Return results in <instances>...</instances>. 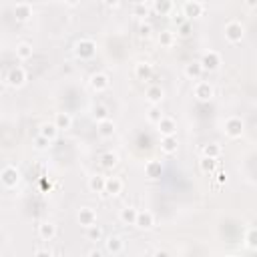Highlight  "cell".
<instances>
[{
  "label": "cell",
  "mask_w": 257,
  "mask_h": 257,
  "mask_svg": "<svg viewBox=\"0 0 257 257\" xmlns=\"http://www.w3.org/2000/svg\"><path fill=\"white\" fill-rule=\"evenodd\" d=\"M149 14V8L145 4H137L135 6V16H139V19H145V16Z\"/></svg>",
  "instance_id": "39"
},
{
  "label": "cell",
  "mask_w": 257,
  "mask_h": 257,
  "mask_svg": "<svg viewBox=\"0 0 257 257\" xmlns=\"http://www.w3.org/2000/svg\"><path fill=\"white\" fill-rule=\"evenodd\" d=\"M157 131L161 133V137H165V135H177V123H175V119L163 115V119L157 123Z\"/></svg>",
  "instance_id": "15"
},
{
  "label": "cell",
  "mask_w": 257,
  "mask_h": 257,
  "mask_svg": "<svg viewBox=\"0 0 257 257\" xmlns=\"http://www.w3.org/2000/svg\"><path fill=\"white\" fill-rule=\"evenodd\" d=\"M89 84H91V89L95 93H105L111 87V79H109L107 73H95V75H91Z\"/></svg>",
  "instance_id": "8"
},
{
  "label": "cell",
  "mask_w": 257,
  "mask_h": 257,
  "mask_svg": "<svg viewBox=\"0 0 257 257\" xmlns=\"http://www.w3.org/2000/svg\"><path fill=\"white\" fill-rule=\"evenodd\" d=\"M32 145H34V149H37V151H48V149H50V145H53V141L46 139V137H42V135L39 133L37 137H34Z\"/></svg>",
  "instance_id": "34"
},
{
  "label": "cell",
  "mask_w": 257,
  "mask_h": 257,
  "mask_svg": "<svg viewBox=\"0 0 257 257\" xmlns=\"http://www.w3.org/2000/svg\"><path fill=\"white\" fill-rule=\"evenodd\" d=\"M193 97L201 102H207L215 97V89H213V84L211 82H205V80H199L195 87H193Z\"/></svg>",
  "instance_id": "6"
},
{
  "label": "cell",
  "mask_w": 257,
  "mask_h": 257,
  "mask_svg": "<svg viewBox=\"0 0 257 257\" xmlns=\"http://www.w3.org/2000/svg\"><path fill=\"white\" fill-rule=\"evenodd\" d=\"M153 75H155V68H153L151 62L143 60V62H137L135 64V77L139 80H151Z\"/></svg>",
  "instance_id": "14"
},
{
  "label": "cell",
  "mask_w": 257,
  "mask_h": 257,
  "mask_svg": "<svg viewBox=\"0 0 257 257\" xmlns=\"http://www.w3.org/2000/svg\"><path fill=\"white\" fill-rule=\"evenodd\" d=\"M93 119H95L97 123L105 121V119H109V109H107L105 105H97V107L93 109Z\"/></svg>",
  "instance_id": "37"
},
{
  "label": "cell",
  "mask_w": 257,
  "mask_h": 257,
  "mask_svg": "<svg viewBox=\"0 0 257 257\" xmlns=\"http://www.w3.org/2000/svg\"><path fill=\"white\" fill-rule=\"evenodd\" d=\"M159 44L163 46V48H171L175 44V32L173 30H163L161 34H159Z\"/></svg>",
  "instance_id": "32"
},
{
  "label": "cell",
  "mask_w": 257,
  "mask_h": 257,
  "mask_svg": "<svg viewBox=\"0 0 257 257\" xmlns=\"http://www.w3.org/2000/svg\"><path fill=\"white\" fill-rule=\"evenodd\" d=\"M102 235H105V231H102V227L100 225H91V227H87V239L89 241H93V243H97V241H100L102 239Z\"/></svg>",
  "instance_id": "33"
},
{
  "label": "cell",
  "mask_w": 257,
  "mask_h": 257,
  "mask_svg": "<svg viewBox=\"0 0 257 257\" xmlns=\"http://www.w3.org/2000/svg\"><path fill=\"white\" fill-rule=\"evenodd\" d=\"M89 255H91V257H100V251H95V249H93V251H89Z\"/></svg>",
  "instance_id": "47"
},
{
  "label": "cell",
  "mask_w": 257,
  "mask_h": 257,
  "mask_svg": "<svg viewBox=\"0 0 257 257\" xmlns=\"http://www.w3.org/2000/svg\"><path fill=\"white\" fill-rule=\"evenodd\" d=\"M105 185H107V177H102V175L89 177V191L91 193H105Z\"/></svg>",
  "instance_id": "25"
},
{
  "label": "cell",
  "mask_w": 257,
  "mask_h": 257,
  "mask_svg": "<svg viewBox=\"0 0 257 257\" xmlns=\"http://www.w3.org/2000/svg\"><path fill=\"white\" fill-rule=\"evenodd\" d=\"M245 6L247 8H257V0H245Z\"/></svg>",
  "instance_id": "45"
},
{
  "label": "cell",
  "mask_w": 257,
  "mask_h": 257,
  "mask_svg": "<svg viewBox=\"0 0 257 257\" xmlns=\"http://www.w3.org/2000/svg\"><path fill=\"white\" fill-rule=\"evenodd\" d=\"M39 237L42 239V241H53V239L57 237V225L53 223V221H44V223L39 225Z\"/></svg>",
  "instance_id": "18"
},
{
  "label": "cell",
  "mask_w": 257,
  "mask_h": 257,
  "mask_svg": "<svg viewBox=\"0 0 257 257\" xmlns=\"http://www.w3.org/2000/svg\"><path fill=\"white\" fill-rule=\"evenodd\" d=\"M223 131H225V135L229 137V139H241V135L245 131V125H243V121L239 117H229L225 121V125H223Z\"/></svg>",
  "instance_id": "5"
},
{
  "label": "cell",
  "mask_w": 257,
  "mask_h": 257,
  "mask_svg": "<svg viewBox=\"0 0 257 257\" xmlns=\"http://www.w3.org/2000/svg\"><path fill=\"white\" fill-rule=\"evenodd\" d=\"M221 55L217 53V50H209V53H205L203 55V59H201V64H203V68H205V73H213V71H217V68L221 66Z\"/></svg>",
  "instance_id": "9"
},
{
  "label": "cell",
  "mask_w": 257,
  "mask_h": 257,
  "mask_svg": "<svg viewBox=\"0 0 257 257\" xmlns=\"http://www.w3.org/2000/svg\"><path fill=\"white\" fill-rule=\"evenodd\" d=\"M217 183H219V185H225V183H227V173H225V171L217 173Z\"/></svg>",
  "instance_id": "42"
},
{
  "label": "cell",
  "mask_w": 257,
  "mask_h": 257,
  "mask_svg": "<svg viewBox=\"0 0 257 257\" xmlns=\"http://www.w3.org/2000/svg\"><path fill=\"white\" fill-rule=\"evenodd\" d=\"M139 37H141L143 40H147V39L153 37V26H151L149 22H143V24L139 26Z\"/></svg>",
  "instance_id": "38"
},
{
  "label": "cell",
  "mask_w": 257,
  "mask_h": 257,
  "mask_svg": "<svg viewBox=\"0 0 257 257\" xmlns=\"http://www.w3.org/2000/svg\"><path fill=\"white\" fill-rule=\"evenodd\" d=\"M105 249H107V253H111V255H121V253L125 251V241H123V237H121V235H111V237H107Z\"/></svg>",
  "instance_id": "11"
},
{
  "label": "cell",
  "mask_w": 257,
  "mask_h": 257,
  "mask_svg": "<svg viewBox=\"0 0 257 257\" xmlns=\"http://www.w3.org/2000/svg\"><path fill=\"white\" fill-rule=\"evenodd\" d=\"M145 99L151 102V105H161L163 99H165L163 87H159V84H151V87L147 89V93H145Z\"/></svg>",
  "instance_id": "16"
},
{
  "label": "cell",
  "mask_w": 257,
  "mask_h": 257,
  "mask_svg": "<svg viewBox=\"0 0 257 257\" xmlns=\"http://www.w3.org/2000/svg\"><path fill=\"white\" fill-rule=\"evenodd\" d=\"M173 22H175L177 26H181V24L187 22V16H185V14H175V16H173Z\"/></svg>",
  "instance_id": "40"
},
{
  "label": "cell",
  "mask_w": 257,
  "mask_h": 257,
  "mask_svg": "<svg viewBox=\"0 0 257 257\" xmlns=\"http://www.w3.org/2000/svg\"><path fill=\"white\" fill-rule=\"evenodd\" d=\"M203 73H205V68H203L201 60H193L189 64H185V77L189 80H199Z\"/></svg>",
  "instance_id": "19"
},
{
  "label": "cell",
  "mask_w": 257,
  "mask_h": 257,
  "mask_svg": "<svg viewBox=\"0 0 257 257\" xmlns=\"http://www.w3.org/2000/svg\"><path fill=\"white\" fill-rule=\"evenodd\" d=\"M161 151L165 153V155H175V153L179 151V139L177 135H165L161 137Z\"/></svg>",
  "instance_id": "12"
},
{
  "label": "cell",
  "mask_w": 257,
  "mask_h": 257,
  "mask_svg": "<svg viewBox=\"0 0 257 257\" xmlns=\"http://www.w3.org/2000/svg\"><path fill=\"white\" fill-rule=\"evenodd\" d=\"M245 245L249 249H257V227H249L245 231Z\"/></svg>",
  "instance_id": "35"
},
{
  "label": "cell",
  "mask_w": 257,
  "mask_h": 257,
  "mask_svg": "<svg viewBox=\"0 0 257 257\" xmlns=\"http://www.w3.org/2000/svg\"><path fill=\"white\" fill-rule=\"evenodd\" d=\"M102 4H105L107 8H117L119 4H121V0H102Z\"/></svg>",
  "instance_id": "41"
},
{
  "label": "cell",
  "mask_w": 257,
  "mask_h": 257,
  "mask_svg": "<svg viewBox=\"0 0 257 257\" xmlns=\"http://www.w3.org/2000/svg\"><path fill=\"white\" fill-rule=\"evenodd\" d=\"M97 131H99V135L102 137V139H111V137L115 135V131H117V127H115V123L111 121V119H105V121L97 123Z\"/></svg>",
  "instance_id": "22"
},
{
  "label": "cell",
  "mask_w": 257,
  "mask_h": 257,
  "mask_svg": "<svg viewBox=\"0 0 257 257\" xmlns=\"http://www.w3.org/2000/svg\"><path fill=\"white\" fill-rule=\"evenodd\" d=\"M123 179L121 177H107V185H105V193L107 195H119V193H123Z\"/></svg>",
  "instance_id": "20"
},
{
  "label": "cell",
  "mask_w": 257,
  "mask_h": 257,
  "mask_svg": "<svg viewBox=\"0 0 257 257\" xmlns=\"http://www.w3.org/2000/svg\"><path fill=\"white\" fill-rule=\"evenodd\" d=\"M183 14L187 16V20H193V19H201L205 14V4L199 2V0H187L183 4Z\"/></svg>",
  "instance_id": "7"
},
{
  "label": "cell",
  "mask_w": 257,
  "mask_h": 257,
  "mask_svg": "<svg viewBox=\"0 0 257 257\" xmlns=\"http://www.w3.org/2000/svg\"><path fill=\"white\" fill-rule=\"evenodd\" d=\"M137 215H139V211L129 205V207L121 209V215H119V217H121V221H123L125 225H135L137 223Z\"/></svg>",
  "instance_id": "28"
},
{
  "label": "cell",
  "mask_w": 257,
  "mask_h": 257,
  "mask_svg": "<svg viewBox=\"0 0 257 257\" xmlns=\"http://www.w3.org/2000/svg\"><path fill=\"white\" fill-rule=\"evenodd\" d=\"M145 175L149 179H153V181L159 179L163 175V161H157V159L147 161V165H145Z\"/></svg>",
  "instance_id": "17"
},
{
  "label": "cell",
  "mask_w": 257,
  "mask_h": 257,
  "mask_svg": "<svg viewBox=\"0 0 257 257\" xmlns=\"http://www.w3.org/2000/svg\"><path fill=\"white\" fill-rule=\"evenodd\" d=\"M55 125L60 129V131H66L73 127V117L71 113H57L55 115Z\"/></svg>",
  "instance_id": "27"
},
{
  "label": "cell",
  "mask_w": 257,
  "mask_h": 257,
  "mask_svg": "<svg viewBox=\"0 0 257 257\" xmlns=\"http://www.w3.org/2000/svg\"><path fill=\"white\" fill-rule=\"evenodd\" d=\"M59 127L55 125V123H44V125H40V135L42 137H46V139H50V141H55L57 139V137H59Z\"/></svg>",
  "instance_id": "29"
},
{
  "label": "cell",
  "mask_w": 257,
  "mask_h": 257,
  "mask_svg": "<svg viewBox=\"0 0 257 257\" xmlns=\"http://www.w3.org/2000/svg\"><path fill=\"white\" fill-rule=\"evenodd\" d=\"M16 57H19L20 60L32 59V44L30 42H19L16 44Z\"/></svg>",
  "instance_id": "31"
},
{
  "label": "cell",
  "mask_w": 257,
  "mask_h": 257,
  "mask_svg": "<svg viewBox=\"0 0 257 257\" xmlns=\"http://www.w3.org/2000/svg\"><path fill=\"white\" fill-rule=\"evenodd\" d=\"M199 171L203 175H213L215 171H217V159H213V157H205L203 155V159L199 161Z\"/></svg>",
  "instance_id": "24"
},
{
  "label": "cell",
  "mask_w": 257,
  "mask_h": 257,
  "mask_svg": "<svg viewBox=\"0 0 257 257\" xmlns=\"http://www.w3.org/2000/svg\"><path fill=\"white\" fill-rule=\"evenodd\" d=\"M77 221H79V225H82L84 229H87V227L97 223V211L93 207H80L79 215H77Z\"/></svg>",
  "instance_id": "10"
},
{
  "label": "cell",
  "mask_w": 257,
  "mask_h": 257,
  "mask_svg": "<svg viewBox=\"0 0 257 257\" xmlns=\"http://www.w3.org/2000/svg\"><path fill=\"white\" fill-rule=\"evenodd\" d=\"M0 181H2V185L6 189H14V187L20 183V171L14 165H6L2 171H0Z\"/></svg>",
  "instance_id": "3"
},
{
  "label": "cell",
  "mask_w": 257,
  "mask_h": 257,
  "mask_svg": "<svg viewBox=\"0 0 257 257\" xmlns=\"http://www.w3.org/2000/svg\"><path fill=\"white\" fill-rule=\"evenodd\" d=\"M73 53H75V57L80 59V60H91V59L97 55V42L91 40V39H80V40L75 42Z\"/></svg>",
  "instance_id": "1"
},
{
  "label": "cell",
  "mask_w": 257,
  "mask_h": 257,
  "mask_svg": "<svg viewBox=\"0 0 257 257\" xmlns=\"http://www.w3.org/2000/svg\"><path fill=\"white\" fill-rule=\"evenodd\" d=\"M32 16V6L28 2H19L14 6V19L19 22H26Z\"/></svg>",
  "instance_id": "21"
},
{
  "label": "cell",
  "mask_w": 257,
  "mask_h": 257,
  "mask_svg": "<svg viewBox=\"0 0 257 257\" xmlns=\"http://www.w3.org/2000/svg\"><path fill=\"white\" fill-rule=\"evenodd\" d=\"M147 119H149V123H153V125H157L161 119H163V113H161V109H159V105H151V109H149V113H147Z\"/></svg>",
  "instance_id": "36"
},
{
  "label": "cell",
  "mask_w": 257,
  "mask_h": 257,
  "mask_svg": "<svg viewBox=\"0 0 257 257\" xmlns=\"http://www.w3.org/2000/svg\"><path fill=\"white\" fill-rule=\"evenodd\" d=\"M34 255H37V257H40V255H53V251H50V249H37V251H34Z\"/></svg>",
  "instance_id": "44"
},
{
  "label": "cell",
  "mask_w": 257,
  "mask_h": 257,
  "mask_svg": "<svg viewBox=\"0 0 257 257\" xmlns=\"http://www.w3.org/2000/svg\"><path fill=\"white\" fill-rule=\"evenodd\" d=\"M179 34H183V37H187V34H189V22H185V24L179 26Z\"/></svg>",
  "instance_id": "43"
},
{
  "label": "cell",
  "mask_w": 257,
  "mask_h": 257,
  "mask_svg": "<svg viewBox=\"0 0 257 257\" xmlns=\"http://www.w3.org/2000/svg\"><path fill=\"white\" fill-rule=\"evenodd\" d=\"M117 165H119V155H117V153L107 151V153H102V155H100V167L102 169L113 171Z\"/></svg>",
  "instance_id": "26"
},
{
  "label": "cell",
  "mask_w": 257,
  "mask_h": 257,
  "mask_svg": "<svg viewBox=\"0 0 257 257\" xmlns=\"http://www.w3.org/2000/svg\"><path fill=\"white\" fill-rule=\"evenodd\" d=\"M135 227H139L141 231H149L155 227V215H153L151 211H139V215H137V223Z\"/></svg>",
  "instance_id": "13"
},
{
  "label": "cell",
  "mask_w": 257,
  "mask_h": 257,
  "mask_svg": "<svg viewBox=\"0 0 257 257\" xmlns=\"http://www.w3.org/2000/svg\"><path fill=\"white\" fill-rule=\"evenodd\" d=\"M203 155L205 157H213V159H219L221 155H223V147H221L219 143H209L203 147Z\"/></svg>",
  "instance_id": "30"
},
{
  "label": "cell",
  "mask_w": 257,
  "mask_h": 257,
  "mask_svg": "<svg viewBox=\"0 0 257 257\" xmlns=\"http://www.w3.org/2000/svg\"><path fill=\"white\" fill-rule=\"evenodd\" d=\"M173 8H175L173 0H155V4H153V10H155V14H159V16H169L173 12Z\"/></svg>",
  "instance_id": "23"
},
{
  "label": "cell",
  "mask_w": 257,
  "mask_h": 257,
  "mask_svg": "<svg viewBox=\"0 0 257 257\" xmlns=\"http://www.w3.org/2000/svg\"><path fill=\"white\" fill-rule=\"evenodd\" d=\"M26 80H28V75H26V71H24L22 66H14V68H10L8 75H6V84H8V87H12V89H20V87H24Z\"/></svg>",
  "instance_id": "4"
},
{
  "label": "cell",
  "mask_w": 257,
  "mask_h": 257,
  "mask_svg": "<svg viewBox=\"0 0 257 257\" xmlns=\"http://www.w3.org/2000/svg\"><path fill=\"white\" fill-rule=\"evenodd\" d=\"M64 2H66L68 6H79V4H80V0H64Z\"/></svg>",
  "instance_id": "46"
},
{
  "label": "cell",
  "mask_w": 257,
  "mask_h": 257,
  "mask_svg": "<svg viewBox=\"0 0 257 257\" xmlns=\"http://www.w3.org/2000/svg\"><path fill=\"white\" fill-rule=\"evenodd\" d=\"M153 253H155V255H161V257H163V255H167V251H161V249H157V251H153Z\"/></svg>",
  "instance_id": "48"
},
{
  "label": "cell",
  "mask_w": 257,
  "mask_h": 257,
  "mask_svg": "<svg viewBox=\"0 0 257 257\" xmlns=\"http://www.w3.org/2000/svg\"><path fill=\"white\" fill-rule=\"evenodd\" d=\"M223 34H225V40L231 42V44H239L243 39H245V26L239 22V20H231L225 24L223 28Z\"/></svg>",
  "instance_id": "2"
}]
</instances>
